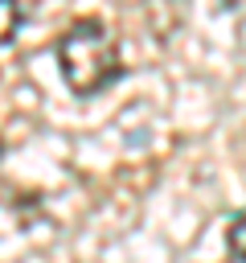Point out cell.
Here are the masks:
<instances>
[{"label": "cell", "instance_id": "4", "mask_svg": "<svg viewBox=\"0 0 246 263\" xmlns=\"http://www.w3.org/2000/svg\"><path fill=\"white\" fill-rule=\"evenodd\" d=\"M0 148H4V144H0Z\"/></svg>", "mask_w": 246, "mask_h": 263}, {"label": "cell", "instance_id": "3", "mask_svg": "<svg viewBox=\"0 0 246 263\" xmlns=\"http://www.w3.org/2000/svg\"><path fill=\"white\" fill-rule=\"evenodd\" d=\"M225 247L238 263H246V214H234L230 226H225Z\"/></svg>", "mask_w": 246, "mask_h": 263}, {"label": "cell", "instance_id": "2", "mask_svg": "<svg viewBox=\"0 0 246 263\" xmlns=\"http://www.w3.org/2000/svg\"><path fill=\"white\" fill-rule=\"evenodd\" d=\"M25 25V0H0V49L16 41Z\"/></svg>", "mask_w": 246, "mask_h": 263}, {"label": "cell", "instance_id": "1", "mask_svg": "<svg viewBox=\"0 0 246 263\" xmlns=\"http://www.w3.org/2000/svg\"><path fill=\"white\" fill-rule=\"evenodd\" d=\"M57 53V70L66 78V86L78 99H94L102 95L119 74H123V58H119V41L111 37V29L98 16H82L74 25H66V33L53 45Z\"/></svg>", "mask_w": 246, "mask_h": 263}]
</instances>
